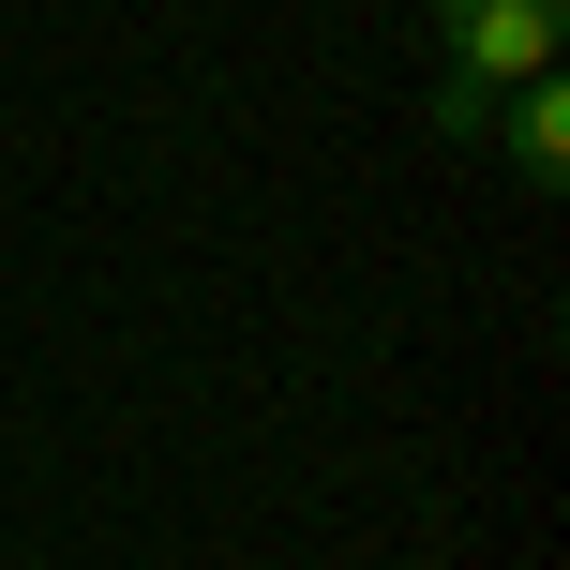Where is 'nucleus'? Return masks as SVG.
<instances>
[{
	"instance_id": "f257e3e1",
	"label": "nucleus",
	"mask_w": 570,
	"mask_h": 570,
	"mask_svg": "<svg viewBox=\"0 0 570 570\" xmlns=\"http://www.w3.org/2000/svg\"><path fill=\"white\" fill-rule=\"evenodd\" d=\"M556 46H570V0H435V60H451L465 90L556 76Z\"/></svg>"
},
{
	"instance_id": "f03ea898",
	"label": "nucleus",
	"mask_w": 570,
	"mask_h": 570,
	"mask_svg": "<svg viewBox=\"0 0 570 570\" xmlns=\"http://www.w3.org/2000/svg\"><path fill=\"white\" fill-rule=\"evenodd\" d=\"M511 180H525V196H556V180H570V90H556V76L511 90Z\"/></svg>"
}]
</instances>
